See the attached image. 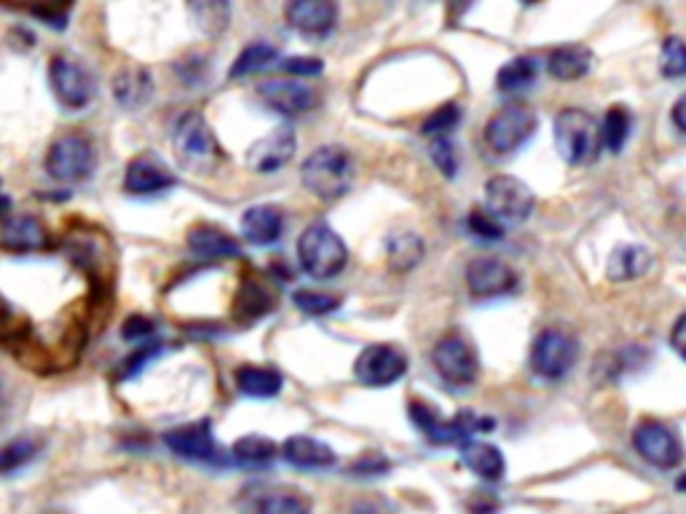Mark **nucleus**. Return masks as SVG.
<instances>
[{
	"label": "nucleus",
	"mask_w": 686,
	"mask_h": 514,
	"mask_svg": "<svg viewBox=\"0 0 686 514\" xmlns=\"http://www.w3.org/2000/svg\"><path fill=\"white\" fill-rule=\"evenodd\" d=\"M536 113L529 105L512 102L504 105L499 113H493L486 123V145L491 147L497 156H510V153L521 151V147L534 138L536 132Z\"/></svg>",
	"instance_id": "nucleus-5"
},
{
	"label": "nucleus",
	"mask_w": 686,
	"mask_h": 514,
	"mask_svg": "<svg viewBox=\"0 0 686 514\" xmlns=\"http://www.w3.org/2000/svg\"><path fill=\"white\" fill-rule=\"evenodd\" d=\"M156 332V321L145 319V317H132L127 319V325L121 327V338L129 340V343H138V340H148Z\"/></svg>",
	"instance_id": "nucleus-45"
},
{
	"label": "nucleus",
	"mask_w": 686,
	"mask_h": 514,
	"mask_svg": "<svg viewBox=\"0 0 686 514\" xmlns=\"http://www.w3.org/2000/svg\"><path fill=\"white\" fill-rule=\"evenodd\" d=\"M407 373V357L398 346L373 343L360 351L355 362V375L362 386L386 389Z\"/></svg>",
	"instance_id": "nucleus-11"
},
{
	"label": "nucleus",
	"mask_w": 686,
	"mask_h": 514,
	"mask_svg": "<svg viewBox=\"0 0 686 514\" xmlns=\"http://www.w3.org/2000/svg\"><path fill=\"white\" fill-rule=\"evenodd\" d=\"M635 453L657 469H676L684 461V445L676 431L657 420H644L633 431Z\"/></svg>",
	"instance_id": "nucleus-12"
},
{
	"label": "nucleus",
	"mask_w": 686,
	"mask_h": 514,
	"mask_svg": "<svg viewBox=\"0 0 686 514\" xmlns=\"http://www.w3.org/2000/svg\"><path fill=\"white\" fill-rule=\"evenodd\" d=\"M290 28L308 39H325L338 22V6L333 0H293L284 9Z\"/></svg>",
	"instance_id": "nucleus-18"
},
{
	"label": "nucleus",
	"mask_w": 686,
	"mask_h": 514,
	"mask_svg": "<svg viewBox=\"0 0 686 514\" xmlns=\"http://www.w3.org/2000/svg\"><path fill=\"white\" fill-rule=\"evenodd\" d=\"M298 263L312 278H333L349 263V247L325 220H317L301 233Z\"/></svg>",
	"instance_id": "nucleus-3"
},
{
	"label": "nucleus",
	"mask_w": 686,
	"mask_h": 514,
	"mask_svg": "<svg viewBox=\"0 0 686 514\" xmlns=\"http://www.w3.org/2000/svg\"><path fill=\"white\" fill-rule=\"evenodd\" d=\"M601 129H603V145L609 147L611 153H620L630 140L633 119H630V113L625 108H622V105H614V108L606 113Z\"/></svg>",
	"instance_id": "nucleus-35"
},
{
	"label": "nucleus",
	"mask_w": 686,
	"mask_h": 514,
	"mask_svg": "<svg viewBox=\"0 0 686 514\" xmlns=\"http://www.w3.org/2000/svg\"><path fill=\"white\" fill-rule=\"evenodd\" d=\"M48 80H52V91L62 108L81 110L95 99L97 80L91 70L84 62L67 57V54H57L48 62Z\"/></svg>",
	"instance_id": "nucleus-8"
},
{
	"label": "nucleus",
	"mask_w": 686,
	"mask_h": 514,
	"mask_svg": "<svg viewBox=\"0 0 686 514\" xmlns=\"http://www.w3.org/2000/svg\"><path fill=\"white\" fill-rule=\"evenodd\" d=\"M113 95L121 108L140 110L153 95V78L145 67H123L113 78Z\"/></svg>",
	"instance_id": "nucleus-24"
},
{
	"label": "nucleus",
	"mask_w": 686,
	"mask_h": 514,
	"mask_svg": "<svg viewBox=\"0 0 686 514\" xmlns=\"http://www.w3.org/2000/svg\"><path fill=\"white\" fill-rule=\"evenodd\" d=\"M429 156H432V164H435L445 177H456V172H459V156H456V147H454V142H450V138L432 140Z\"/></svg>",
	"instance_id": "nucleus-42"
},
{
	"label": "nucleus",
	"mask_w": 686,
	"mask_h": 514,
	"mask_svg": "<svg viewBox=\"0 0 686 514\" xmlns=\"http://www.w3.org/2000/svg\"><path fill=\"white\" fill-rule=\"evenodd\" d=\"M553 134L558 156L571 166L592 164V161L598 158V153H601L603 129L598 127V121L592 119L587 110L579 108L560 110V113L555 116Z\"/></svg>",
	"instance_id": "nucleus-2"
},
{
	"label": "nucleus",
	"mask_w": 686,
	"mask_h": 514,
	"mask_svg": "<svg viewBox=\"0 0 686 514\" xmlns=\"http://www.w3.org/2000/svg\"><path fill=\"white\" fill-rule=\"evenodd\" d=\"M386 472H389V461L379 453V450H368V453L360 456L355 463H351V474L379 477V474H386Z\"/></svg>",
	"instance_id": "nucleus-43"
},
{
	"label": "nucleus",
	"mask_w": 686,
	"mask_h": 514,
	"mask_svg": "<svg viewBox=\"0 0 686 514\" xmlns=\"http://www.w3.org/2000/svg\"><path fill=\"white\" fill-rule=\"evenodd\" d=\"M293 300L303 314H308V317H327V314L341 308V300H338L336 295L317 293V289H298V293L293 295Z\"/></svg>",
	"instance_id": "nucleus-39"
},
{
	"label": "nucleus",
	"mask_w": 686,
	"mask_h": 514,
	"mask_svg": "<svg viewBox=\"0 0 686 514\" xmlns=\"http://www.w3.org/2000/svg\"><path fill=\"white\" fill-rule=\"evenodd\" d=\"M258 97L269 105L274 113L280 116H303L312 113L319 105V95L314 86L303 84V80H265L258 86Z\"/></svg>",
	"instance_id": "nucleus-15"
},
{
	"label": "nucleus",
	"mask_w": 686,
	"mask_h": 514,
	"mask_svg": "<svg viewBox=\"0 0 686 514\" xmlns=\"http://www.w3.org/2000/svg\"><path fill=\"white\" fill-rule=\"evenodd\" d=\"M231 456L242 467H269L280 456V445L263 435H247L233 442Z\"/></svg>",
	"instance_id": "nucleus-31"
},
{
	"label": "nucleus",
	"mask_w": 686,
	"mask_h": 514,
	"mask_svg": "<svg viewBox=\"0 0 686 514\" xmlns=\"http://www.w3.org/2000/svg\"><path fill=\"white\" fill-rule=\"evenodd\" d=\"M461 461L467 463L469 472H475L480 480L486 482H499L507 472V461L502 456V450L497 445L488 442H467L461 445Z\"/></svg>",
	"instance_id": "nucleus-25"
},
{
	"label": "nucleus",
	"mask_w": 686,
	"mask_h": 514,
	"mask_svg": "<svg viewBox=\"0 0 686 514\" xmlns=\"http://www.w3.org/2000/svg\"><path fill=\"white\" fill-rule=\"evenodd\" d=\"M274 306V297H271L269 289L258 282H247L242 289H239L237 306H233V314L244 319H261L263 314L271 311Z\"/></svg>",
	"instance_id": "nucleus-34"
},
{
	"label": "nucleus",
	"mask_w": 686,
	"mask_h": 514,
	"mask_svg": "<svg viewBox=\"0 0 686 514\" xmlns=\"http://www.w3.org/2000/svg\"><path fill=\"white\" fill-rule=\"evenodd\" d=\"M188 247L194 255L204 260H231L242 258V244L237 239L228 237L226 231L213 226H196L188 233Z\"/></svg>",
	"instance_id": "nucleus-23"
},
{
	"label": "nucleus",
	"mask_w": 686,
	"mask_h": 514,
	"mask_svg": "<svg viewBox=\"0 0 686 514\" xmlns=\"http://www.w3.org/2000/svg\"><path fill=\"white\" fill-rule=\"evenodd\" d=\"M276 57H280V52H276L271 43L265 41H258V43H250V46L242 48V54H239L237 59H233L231 70H228V78H244V76H252V73L263 70L265 65H271Z\"/></svg>",
	"instance_id": "nucleus-33"
},
{
	"label": "nucleus",
	"mask_w": 686,
	"mask_h": 514,
	"mask_svg": "<svg viewBox=\"0 0 686 514\" xmlns=\"http://www.w3.org/2000/svg\"><path fill=\"white\" fill-rule=\"evenodd\" d=\"M649 269H652V252L641 244H625L611 252L606 274L611 282H633V278L644 276Z\"/></svg>",
	"instance_id": "nucleus-27"
},
{
	"label": "nucleus",
	"mask_w": 686,
	"mask_h": 514,
	"mask_svg": "<svg viewBox=\"0 0 686 514\" xmlns=\"http://www.w3.org/2000/svg\"><path fill=\"white\" fill-rule=\"evenodd\" d=\"M407 416H411L416 429L422 431L426 439L437 445H467V437L461 435L456 418H443L440 411L435 405H426V402H411L407 405Z\"/></svg>",
	"instance_id": "nucleus-20"
},
{
	"label": "nucleus",
	"mask_w": 686,
	"mask_h": 514,
	"mask_svg": "<svg viewBox=\"0 0 686 514\" xmlns=\"http://www.w3.org/2000/svg\"><path fill=\"white\" fill-rule=\"evenodd\" d=\"M351 514H384V512H381L375 504H357L355 510H351Z\"/></svg>",
	"instance_id": "nucleus-50"
},
{
	"label": "nucleus",
	"mask_w": 686,
	"mask_h": 514,
	"mask_svg": "<svg viewBox=\"0 0 686 514\" xmlns=\"http://www.w3.org/2000/svg\"><path fill=\"white\" fill-rule=\"evenodd\" d=\"M432 364L448 386L467 389L480 378L478 349L461 336H445L432 349Z\"/></svg>",
	"instance_id": "nucleus-9"
},
{
	"label": "nucleus",
	"mask_w": 686,
	"mask_h": 514,
	"mask_svg": "<svg viewBox=\"0 0 686 514\" xmlns=\"http://www.w3.org/2000/svg\"><path fill=\"white\" fill-rule=\"evenodd\" d=\"M295 147H298L295 129L276 127L274 132L252 142L250 151H247V166L255 175H274V172H280L282 166H287L293 161Z\"/></svg>",
	"instance_id": "nucleus-14"
},
{
	"label": "nucleus",
	"mask_w": 686,
	"mask_h": 514,
	"mask_svg": "<svg viewBox=\"0 0 686 514\" xmlns=\"http://www.w3.org/2000/svg\"><path fill=\"white\" fill-rule=\"evenodd\" d=\"M312 504H308L306 495L295 491H274L265 493L258 501V514H308Z\"/></svg>",
	"instance_id": "nucleus-36"
},
{
	"label": "nucleus",
	"mask_w": 686,
	"mask_h": 514,
	"mask_svg": "<svg viewBox=\"0 0 686 514\" xmlns=\"http://www.w3.org/2000/svg\"><path fill=\"white\" fill-rule=\"evenodd\" d=\"M673 123H676V129L678 132H684L686 134V95L678 99L676 105H673Z\"/></svg>",
	"instance_id": "nucleus-49"
},
{
	"label": "nucleus",
	"mask_w": 686,
	"mask_h": 514,
	"mask_svg": "<svg viewBox=\"0 0 686 514\" xmlns=\"http://www.w3.org/2000/svg\"><path fill=\"white\" fill-rule=\"evenodd\" d=\"M172 145H175L177 158L202 175L213 172L222 156L218 140L202 113H185L177 119L172 129Z\"/></svg>",
	"instance_id": "nucleus-4"
},
{
	"label": "nucleus",
	"mask_w": 686,
	"mask_h": 514,
	"mask_svg": "<svg viewBox=\"0 0 686 514\" xmlns=\"http://www.w3.org/2000/svg\"><path fill=\"white\" fill-rule=\"evenodd\" d=\"M540 78V67H536V59L531 57H515L510 59L507 65H502V70L497 73V89L502 95H518V91L531 89Z\"/></svg>",
	"instance_id": "nucleus-30"
},
{
	"label": "nucleus",
	"mask_w": 686,
	"mask_h": 514,
	"mask_svg": "<svg viewBox=\"0 0 686 514\" xmlns=\"http://www.w3.org/2000/svg\"><path fill=\"white\" fill-rule=\"evenodd\" d=\"M461 121V108L456 102H445L440 105V108L435 110V113L429 116L422 123V132L426 134V138H448V132H454L456 127H459Z\"/></svg>",
	"instance_id": "nucleus-38"
},
{
	"label": "nucleus",
	"mask_w": 686,
	"mask_h": 514,
	"mask_svg": "<svg viewBox=\"0 0 686 514\" xmlns=\"http://www.w3.org/2000/svg\"><path fill=\"white\" fill-rule=\"evenodd\" d=\"M35 456H39V442L33 437H17L0 450V469L3 474H14L17 469L28 467Z\"/></svg>",
	"instance_id": "nucleus-37"
},
{
	"label": "nucleus",
	"mask_w": 686,
	"mask_h": 514,
	"mask_svg": "<svg viewBox=\"0 0 686 514\" xmlns=\"http://www.w3.org/2000/svg\"><path fill=\"white\" fill-rule=\"evenodd\" d=\"M301 179L314 196L323 201H336L349 194L351 179H355V161L349 151L338 145L317 147L301 166Z\"/></svg>",
	"instance_id": "nucleus-1"
},
{
	"label": "nucleus",
	"mask_w": 686,
	"mask_h": 514,
	"mask_svg": "<svg viewBox=\"0 0 686 514\" xmlns=\"http://www.w3.org/2000/svg\"><path fill=\"white\" fill-rule=\"evenodd\" d=\"M282 70L290 76H319L325 70V62L317 57H287L282 59Z\"/></svg>",
	"instance_id": "nucleus-44"
},
{
	"label": "nucleus",
	"mask_w": 686,
	"mask_h": 514,
	"mask_svg": "<svg viewBox=\"0 0 686 514\" xmlns=\"http://www.w3.org/2000/svg\"><path fill=\"white\" fill-rule=\"evenodd\" d=\"M162 442L166 445V450H172V453L181 458H188V461L226 463V456H222L218 439L213 437V429H209V420L166 429L162 435Z\"/></svg>",
	"instance_id": "nucleus-13"
},
{
	"label": "nucleus",
	"mask_w": 686,
	"mask_h": 514,
	"mask_svg": "<svg viewBox=\"0 0 686 514\" xmlns=\"http://www.w3.org/2000/svg\"><path fill=\"white\" fill-rule=\"evenodd\" d=\"M0 247L6 252H35L46 247V228L30 215H9L0 228Z\"/></svg>",
	"instance_id": "nucleus-21"
},
{
	"label": "nucleus",
	"mask_w": 686,
	"mask_h": 514,
	"mask_svg": "<svg viewBox=\"0 0 686 514\" xmlns=\"http://www.w3.org/2000/svg\"><path fill=\"white\" fill-rule=\"evenodd\" d=\"M188 14L204 35L218 39V35L226 33L228 22H231V6L222 3V0H194L188 6Z\"/></svg>",
	"instance_id": "nucleus-29"
},
{
	"label": "nucleus",
	"mask_w": 686,
	"mask_h": 514,
	"mask_svg": "<svg viewBox=\"0 0 686 514\" xmlns=\"http://www.w3.org/2000/svg\"><path fill=\"white\" fill-rule=\"evenodd\" d=\"M467 231L480 241H502L504 239L502 222L493 218L491 212H480V209H472V212L467 215Z\"/></svg>",
	"instance_id": "nucleus-41"
},
{
	"label": "nucleus",
	"mask_w": 686,
	"mask_h": 514,
	"mask_svg": "<svg viewBox=\"0 0 686 514\" xmlns=\"http://www.w3.org/2000/svg\"><path fill=\"white\" fill-rule=\"evenodd\" d=\"M159 349H162V346H159V343L142 346V349L134 351L132 357L123 359V378H134V375H138L140 370L145 368V364H151V359L159 354Z\"/></svg>",
	"instance_id": "nucleus-46"
},
{
	"label": "nucleus",
	"mask_w": 686,
	"mask_h": 514,
	"mask_svg": "<svg viewBox=\"0 0 686 514\" xmlns=\"http://www.w3.org/2000/svg\"><path fill=\"white\" fill-rule=\"evenodd\" d=\"M30 14H33L35 20H43L48 28H54V30L67 28V9H54V6H33Z\"/></svg>",
	"instance_id": "nucleus-47"
},
{
	"label": "nucleus",
	"mask_w": 686,
	"mask_h": 514,
	"mask_svg": "<svg viewBox=\"0 0 686 514\" xmlns=\"http://www.w3.org/2000/svg\"><path fill=\"white\" fill-rule=\"evenodd\" d=\"M486 207L499 222H525L536 207V196L523 179L497 175L486 183Z\"/></svg>",
	"instance_id": "nucleus-10"
},
{
	"label": "nucleus",
	"mask_w": 686,
	"mask_h": 514,
	"mask_svg": "<svg viewBox=\"0 0 686 514\" xmlns=\"http://www.w3.org/2000/svg\"><path fill=\"white\" fill-rule=\"evenodd\" d=\"M284 461L293 463L295 469H330L336 463V450L319 439L295 435L282 445Z\"/></svg>",
	"instance_id": "nucleus-22"
},
{
	"label": "nucleus",
	"mask_w": 686,
	"mask_h": 514,
	"mask_svg": "<svg viewBox=\"0 0 686 514\" xmlns=\"http://www.w3.org/2000/svg\"><path fill=\"white\" fill-rule=\"evenodd\" d=\"M590 67H592V52L587 46H579V43L555 48L547 59L549 76L558 80H579L590 73Z\"/></svg>",
	"instance_id": "nucleus-28"
},
{
	"label": "nucleus",
	"mask_w": 686,
	"mask_h": 514,
	"mask_svg": "<svg viewBox=\"0 0 686 514\" xmlns=\"http://www.w3.org/2000/svg\"><path fill=\"white\" fill-rule=\"evenodd\" d=\"M660 70L667 78L686 76V43L682 39H667L663 43V57H660Z\"/></svg>",
	"instance_id": "nucleus-40"
},
{
	"label": "nucleus",
	"mask_w": 686,
	"mask_h": 514,
	"mask_svg": "<svg viewBox=\"0 0 686 514\" xmlns=\"http://www.w3.org/2000/svg\"><path fill=\"white\" fill-rule=\"evenodd\" d=\"M671 346H673V351H676V354L686 362V314L684 317H678L676 325H673Z\"/></svg>",
	"instance_id": "nucleus-48"
},
{
	"label": "nucleus",
	"mask_w": 686,
	"mask_h": 514,
	"mask_svg": "<svg viewBox=\"0 0 686 514\" xmlns=\"http://www.w3.org/2000/svg\"><path fill=\"white\" fill-rule=\"evenodd\" d=\"M284 215L274 204H255L242 215V237L252 247H271L282 239Z\"/></svg>",
	"instance_id": "nucleus-19"
},
{
	"label": "nucleus",
	"mask_w": 686,
	"mask_h": 514,
	"mask_svg": "<svg viewBox=\"0 0 686 514\" xmlns=\"http://www.w3.org/2000/svg\"><path fill=\"white\" fill-rule=\"evenodd\" d=\"M237 389L247 396H255V400H271L282 392L284 378L280 370L263 368V364H242V368L233 373Z\"/></svg>",
	"instance_id": "nucleus-26"
},
{
	"label": "nucleus",
	"mask_w": 686,
	"mask_h": 514,
	"mask_svg": "<svg viewBox=\"0 0 686 514\" xmlns=\"http://www.w3.org/2000/svg\"><path fill=\"white\" fill-rule=\"evenodd\" d=\"M389 269L398 271V274H405V271H413L424 258V241L416 233H394L389 239Z\"/></svg>",
	"instance_id": "nucleus-32"
},
{
	"label": "nucleus",
	"mask_w": 686,
	"mask_h": 514,
	"mask_svg": "<svg viewBox=\"0 0 686 514\" xmlns=\"http://www.w3.org/2000/svg\"><path fill=\"white\" fill-rule=\"evenodd\" d=\"M467 287L475 297H502L515 293L518 274L499 258H478L465 271Z\"/></svg>",
	"instance_id": "nucleus-16"
},
{
	"label": "nucleus",
	"mask_w": 686,
	"mask_h": 514,
	"mask_svg": "<svg viewBox=\"0 0 686 514\" xmlns=\"http://www.w3.org/2000/svg\"><path fill=\"white\" fill-rule=\"evenodd\" d=\"M177 185V177L172 175L170 166L156 156H138L129 161L123 172V190L132 196H151L162 194Z\"/></svg>",
	"instance_id": "nucleus-17"
},
{
	"label": "nucleus",
	"mask_w": 686,
	"mask_h": 514,
	"mask_svg": "<svg viewBox=\"0 0 686 514\" xmlns=\"http://www.w3.org/2000/svg\"><path fill=\"white\" fill-rule=\"evenodd\" d=\"M579 359V343L571 332L560 327H547L534 338L531 346V368L545 381H560L571 373V368Z\"/></svg>",
	"instance_id": "nucleus-6"
},
{
	"label": "nucleus",
	"mask_w": 686,
	"mask_h": 514,
	"mask_svg": "<svg viewBox=\"0 0 686 514\" xmlns=\"http://www.w3.org/2000/svg\"><path fill=\"white\" fill-rule=\"evenodd\" d=\"M97 169V151L91 140L81 134H65L54 140L46 153V172L57 183H84L95 175Z\"/></svg>",
	"instance_id": "nucleus-7"
}]
</instances>
